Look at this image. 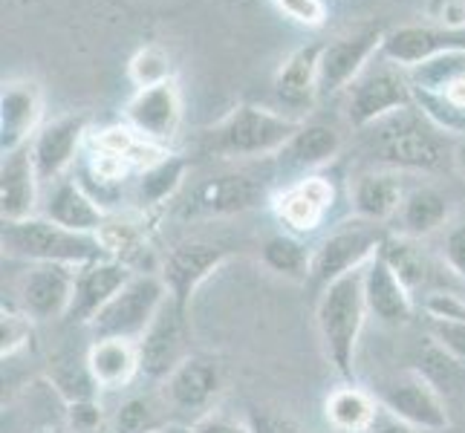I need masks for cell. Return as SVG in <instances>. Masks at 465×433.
<instances>
[{"mask_svg": "<svg viewBox=\"0 0 465 433\" xmlns=\"http://www.w3.org/2000/svg\"><path fill=\"white\" fill-rule=\"evenodd\" d=\"M41 214L64 229L84 234H99L107 226L102 202L75 176H64V180L46 185V194L41 197Z\"/></svg>", "mask_w": 465, "mask_h": 433, "instance_id": "obj_20", "label": "cell"}, {"mask_svg": "<svg viewBox=\"0 0 465 433\" xmlns=\"http://www.w3.org/2000/svg\"><path fill=\"white\" fill-rule=\"evenodd\" d=\"M180 119H183V102L173 82H163V84L139 90L124 110L127 127H131L136 136L148 139L153 144L171 142L176 127H180Z\"/></svg>", "mask_w": 465, "mask_h": 433, "instance_id": "obj_16", "label": "cell"}, {"mask_svg": "<svg viewBox=\"0 0 465 433\" xmlns=\"http://www.w3.org/2000/svg\"><path fill=\"white\" fill-rule=\"evenodd\" d=\"M223 390V373L214 359L188 356L176 370L163 381V405L173 413L203 419L212 413V405Z\"/></svg>", "mask_w": 465, "mask_h": 433, "instance_id": "obj_11", "label": "cell"}, {"mask_svg": "<svg viewBox=\"0 0 465 433\" xmlns=\"http://www.w3.org/2000/svg\"><path fill=\"white\" fill-rule=\"evenodd\" d=\"M428 339L442 347L448 356L465 364V320L454 318H428Z\"/></svg>", "mask_w": 465, "mask_h": 433, "instance_id": "obj_36", "label": "cell"}, {"mask_svg": "<svg viewBox=\"0 0 465 433\" xmlns=\"http://www.w3.org/2000/svg\"><path fill=\"white\" fill-rule=\"evenodd\" d=\"M367 315H371V310H367L364 298V269L350 271V275L332 280L318 292L315 324L321 347H324V356L332 364V370L344 379H350L356 370V352Z\"/></svg>", "mask_w": 465, "mask_h": 433, "instance_id": "obj_2", "label": "cell"}, {"mask_svg": "<svg viewBox=\"0 0 465 433\" xmlns=\"http://www.w3.org/2000/svg\"><path fill=\"white\" fill-rule=\"evenodd\" d=\"M41 205V180L32 162V142L4 153L0 162V214L4 222L35 217Z\"/></svg>", "mask_w": 465, "mask_h": 433, "instance_id": "obj_22", "label": "cell"}, {"mask_svg": "<svg viewBox=\"0 0 465 433\" xmlns=\"http://www.w3.org/2000/svg\"><path fill=\"white\" fill-rule=\"evenodd\" d=\"M188 171V159L168 153L165 159H159L156 165L145 168L139 173L136 182V202L139 208H153L163 205L165 200H171L176 191H180L183 180Z\"/></svg>", "mask_w": 465, "mask_h": 433, "instance_id": "obj_30", "label": "cell"}, {"mask_svg": "<svg viewBox=\"0 0 465 433\" xmlns=\"http://www.w3.org/2000/svg\"><path fill=\"white\" fill-rule=\"evenodd\" d=\"M359 142L371 162L399 173L440 171L454 162L457 144L454 136L442 133L416 104L367 124L364 131H359Z\"/></svg>", "mask_w": 465, "mask_h": 433, "instance_id": "obj_1", "label": "cell"}, {"mask_svg": "<svg viewBox=\"0 0 465 433\" xmlns=\"http://www.w3.org/2000/svg\"><path fill=\"white\" fill-rule=\"evenodd\" d=\"M422 310L428 318H454L465 320V295L460 292H448V289H434L428 292Z\"/></svg>", "mask_w": 465, "mask_h": 433, "instance_id": "obj_37", "label": "cell"}, {"mask_svg": "<svg viewBox=\"0 0 465 433\" xmlns=\"http://www.w3.org/2000/svg\"><path fill=\"white\" fill-rule=\"evenodd\" d=\"M275 4L281 6V12H286L292 21L303 26H321L327 18L324 0H275Z\"/></svg>", "mask_w": 465, "mask_h": 433, "instance_id": "obj_40", "label": "cell"}, {"mask_svg": "<svg viewBox=\"0 0 465 433\" xmlns=\"http://www.w3.org/2000/svg\"><path fill=\"white\" fill-rule=\"evenodd\" d=\"M87 113H67L41 124V131L32 139V162H35L41 185H53L70 176L78 144L87 133Z\"/></svg>", "mask_w": 465, "mask_h": 433, "instance_id": "obj_13", "label": "cell"}, {"mask_svg": "<svg viewBox=\"0 0 465 433\" xmlns=\"http://www.w3.org/2000/svg\"><path fill=\"white\" fill-rule=\"evenodd\" d=\"M87 370L99 390H116L139 373V347L127 339H93L87 349Z\"/></svg>", "mask_w": 465, "mask_h": 433, "instance_id": "obj_26", "label": "cell"}, {"mask_svg": "<svg viewBox=\"0 0 465 433\" xmlns=\"http://www.w3.org/2000/svg\"><path fill=\"white\" fill-rule=\"evenodd\" d=\"M376 410H379V399L361 388H352V384L335 388L324 402L327 422L339 433H364L371 428Z\"/></svg>", "mask_w": 465, "mask_h": 433, "instance_id": "obj_29", "label": "cell"}, {"mask_svg": "<svg viewBox=\"0 0 465 433\" xmlns=\"http://www.w3.org/2000/svg\"><path fill=\"white\" fill-rule=\"evenodd\" d=\"M44 95L35 82H9L0 95V148L18 151L41 131Z\"/></svg>", "mask_w": 465, "mask_h": 433, "instance_id": "obj_23", "label": "cell"}, {"mask_svg": "<svg viewBox=\"0 0 465 433\" xmlns=\"http://www.w3.org/2000/svg\"><path fill=\"white\" fill-rule=\"evenodd\" d=\"M364 298H367V310H371V315L381 327H396V330L405 327L416 310V300L408 283L396 275L381 254H376L364 266Z\"/></svg>", "mask_w": 465, "mask_h": 433, "instance_id": "obj_21", "label": "cell"}, {"mask_svg": "<svg viewBox=\"0 0 465 433\" xmlns=\"http://www.w3.org/2000/svg\"><path fill=\"white\" fill-rule=\"evenodd\" d=\"M156 433H191L188 425H180V422H168L165 428H159Z\"/></svg>", "mask_w": 465, "mask_h": 433, "instance_id": "obj_45", "label": "cell"}, {"mask_svg": "<svg viewBox=\"0 0 465 433\" xmlns=\"http://www.w3.org/2000/svg\"><path fill=\"white\" fill-rule=\"evenodd\" d=\"M165 425H168V419L159 413V408L151 402V399L134 396L116 408L114 419H110V433H156Z\"/></svg>", "mask_w": 465, "mask_h": 433, "instance_id": "obj_33", "label": "cell"}, {"mask_svg": "<svg viewBox=\"0 0 465 433\" xmlns=\"http://www.w3.org/2000/svg\"><path fill=\"white\" fill-rule=\"evenodd\" d=\"M32 433H64V430H58V428H38V430H32Z\"/></svg>", "mask_w": 465, "mask_h": 433, "instance_id": "obj_46", "label": "cell"}, {"mask_svg": "<svg viewBox=\"0 0 465 433\" xmlns=\"http://www.w3.org/2000/svg\"><path fill=\"white\" fill-rule=\"evenodd\" d=\"M136 271L131 266H124L116 258H102L75 269V280H73V300L67 310V320L75 324H93V318L99 315L119 289L131 280Z\"/></svg>", "mask_w": 465, "mask_h": 433, "instance_id": "obj_14", "label": "cell"}, {"mask_svg": "<svg viewBox=\"0 0 465 433\" xmlns=\"http://www.w3.org/2000/svg\"><path fill=\"white\" fill-rule=\"evenodd\" d=\"M364 433H367V430H364Z\"/></svg>", "mask_w": 465, "mask_h": 433, "instance_id": "obj_47", "label": "cell"}, {"mask_svg": "<svg viewBox=\"0 0 465 433\" xmlns=\"http://www.w3.org/2000/svg\"><path fill=\"white\" fill-rule=\"evenodd\" d=\"M335 188L327 176H301L286 191L275 197V214L286 229L295 234H312L324 226L332 208Z\"/></svg>", "mask_w": 465, "mask_h": 433, "instance_id": "obj_17", "label": "cell"}, {"mask_svg": "<svg viewBox=\"0 0 465 433\" xmlns=\"http://www.w3.org/2000/svg\"><path fill=\"white\" fill-rule=\"evenodd\" d=\"M32 339V318L21 310H6L0 318V352L4 359L18 356V352L29 344Z\"/></svg>", "mask_w": 465, "mask_h": 433, "instance_id": "obj_35", "label": "cell"}, {"mask_svg": "<svg viewBox=\"0 0 465 433\" xmlns=\"http://www.w3.org/2000/svg\"><path fill=\"white\" fill-rule=\"evenodd\" d=\"M442 258L448 269L465 283V220H460L457 226L448 229L445 243H442Z\"/></svg>", "mask_w": 465, "mask_h": 433, "instance_id": "obj_39", "label": "cell"}, {"mask_svg": "<svg viewBox=\"0 0 465 433\" xmlns=\"http://www.w3.org/2000/svg\"><path fill=\"white\" fill-rule=\"evenodd\" d=\"M384 234L379 222L371 220H350L341 222L339 229H332L312 251V263H310V283L318 289H327L332 280H339L344 275L356 269H364L371 263L381 243H384Z\"/></svg>", "mask_w": 465, "mask_h": 433, "instance_id": "obj_6", "label": "cell"}, {"mask_svg": "<svg viewBox=\"0 0 465 433\" xmlns=\"http://www.w3.org/2000/svg\"><path fill=\"white\" fill-rule=\"evenodd\" d=\"M379 254L391 263V269L396 271V275L408 283L411 292H416V289H420V286L428 280L430 263H428V258L422 254V249H416V246H413V240H411V237H402V234L384 237V243H381Z\"/></svg>", "mask_w": 465, "mask_h": 433, "instance_id": "obj_32", "label": "cell"}, {"mask_svg": "<svg viewBox=\"0 0 465 433\" xmlns=\"http://www.w3.org/2000/svg\"><path fill=\"white\" fill-rule=\"evenodd\" d=\"M451 50H465V29L411 24V26H399L388 32L381 41L379 55L399 64L402 70H411L416 64H425Z\"/></svg>", "mask_w": 465, "mask_h": 433, "instance_id": "obj_19", "label": "cell"}, {"mask_svg": "<svg viewBox=\"0 0 465 433\" xmlns=\"http://www.w3.org/2000/svg\"><path fill=\"white\" fill-rule=\"evenodd\" d=\"M4 254L12 261H24L32 266L58 263L73 269L110 258L99 234L64 229L44 214L4 222Z\"/></svg>", "mask_w": 465, "mask_h": 433, "instance_id": "obj_3", "label": "cell"}, {"mask_svg": "<svg viewBox=\"0 0 465 433\" xmlns=\"http://www.w3.org/2000/svg\"><path fill=\"white\" fill-rule=\"evenodd\" d=\"M448 212H451V208H448V197L442 191L430 185H420V188H411L405 194L393 222H396V231L402 237L420 240V237L440 231L448 220Z\"/></svg>", "mask_w": 465, "mask_h": 433, "instance_id": "obj_28", "label": "cell"}, {"mask_svg": "<svg viewBox=\"0 0 465 433\" xmlns=\"http://www.w3.org/2000/svg\"><path fill=\"white\" fill-rule=\"evenodd\" d=\"M454 165H457V171L465 176V136L457 139V144H454Z\"/></svg>", "mask_w": 465, "mask_h": 433, "instance_id": "obj_44", "label": "cell"}, {"mask_svg": "<svg viewBox=\"0 0 465 433\" xmlns=\"http://www.w3.org/2000/svg\"><path fill=\"white\" fill-rule=\"evenodd\" d=\"M223 261H226V249H220L214 243H203V240H185V243L173 246L165 254L159 278L165 280L168 295L188 307L191 295L197 292L200 283L212 271L223 266Z\"/></svg>", "mask_w": 465, "mask_h": 433, "instance_id": "obj_18", "label": "cell"}, {"mask_svg": "<svg viewBox=\"0 0 465 433\" xmlns=\"http://www.w3.org/2000/svg\"><path fill=\"white\" fill-rule=\"evenodd\" d=\"M428 15L445 29H465V0H430Z\"/></svg>", "mask_w": 465, "mask_h": 433, "instance_id": "obj_41", "label": "cell"}, {"mask_svg": "<svg viewBox=\"0 0 465 433\" xmlns=\"http://www.w3.org/2000/svg\"><path fill=\"white\" fill-rule=\"evenodd\" d=\"M188 315L185 303L168 300L163 303V310L156 312L151 320V327L145 335L136 341L139 347V373L151 381H165L176 367H180L191 352H188Z\"/></svg>", "mask_w": 465, "mask_h": 433, "instance_id": "obj_8", "label": "cell"}, {"mask_svg": "<svg viewBox=\"0 0 465 433\" xmlns=\"http://www.w3.org/2000/svg\"><path fill=\"white\" fill-rule=\"evenodd\" d=\"M381 29L367 26L327 44L318 61V99L341 93L356 82L371 58L381 50Z\"/></svg>", "mask_w": 465, "mask_h": 433, "instance_id": "obj_12", "label": "cell"}, {"mask_svg": "<svg viewBox=\"0 0 465 433\" xmlns=\"http://www.w3.org/2000/svg\"><path fill=\"white\" fill-rule=\"evenodd\" d=\"M301 119L283 116L275 110L240 104L212 131H205L203 148L220 159H261L278 156L286 142L301 131Z\"/></svg>", "mask_w": 465, "mask_h": 433, "instance_id": "obj_4", "label": "cell"}, {"mask_svg": "<svg viewBox=\"0 0 465 433\" xmlns=\"http://www.w3.org/2000/svg\"><path fill=\"white\" fill-rule=\"evenodd\" d=\"M379 405L396 413L399 419H405L416 430H428L437 433L448 428V408L442 390L437 384H430L420 370H411L391 379L384 388L379 390Z\"/></svg>", "mask_w": 465, "mask_h": 433, "instance_id": "obj_10", "label": "cell"}, {"mask_svg": "<svg viewBox=\"0 0 465 433\" xmlns=\"http://www.w3.org/2000/svg\"><path fill=\"white\" fill-rule=\"evenodd\" d=\"M341 151V133L330 124H301V131L286 142V148L275 156L283 171L307 173L330 165Z\"/></svg>", "mask_w": 465, "mask_h": 433, "instance_id": "obj_25", "label": "cell"}, {"mask_svg": "<svg viewBox=\"0 0 465 433\" xmlns=\"http://www.w3.org/2000/svg\"><path fill=\"white\" fill-rule=\"evenodd\" d=\"M165 300H168L165 280L153 275V271H136L114 295V300L93 318L90 324L93 339L139 341L151 327V320L156 318V312L163 310Z\"/></svg>", "mask_w": 465, "mask_h": 433, "instance_id": "obj_5", "label": "cell"}, {"mask_svg": "<svg viewBox=\"0 0 465 433\" xmlns=\"http://www.w3.org/2000/svg\"><path fill=\"white\" fill-rule=\"evenodd\" d=\"M266 194V182L246 171L208 176L191 188L183 202V217H232L258 208Z\"/></svg>", "mask_w": 465, "mask_h": 433, "instance_id": "obj_9", "label": "cell"}, {"mask_svg": "<svg viewBox=\"0 0 465 433\" xmlns=\"http://www.w3.org/2000/svg\"><path fill=\"white\" fill-rule=\"evenodd\" d=\"M324 46L310 44L295 50L283 61V67L275 75V95L283 107L290 110H307L318 99V61Z\"/></svg>", "mask_w": 465, "mask_h": 433, "instance_id": "obj_27", "label": "cell"}, {"mask_svg": "<svg viewBox=\"0 0 465 433\" xmlns=\"http://www.w3.org/2000/svg\"><path fill=\"white\" fill-rule=\"evenodd\" d=\"M367 433H422V430H416L413 425H408L405 419H399L396 413H391L388 408H381L376 410L373 416V422L371 428H367Z\"/></svg>", "mask_w": 465, "mask_h": 433, "instance_id": "obj_43", "label": "cell"}, {"mask_svg": "<svg viewBox=\"0 0 465 433\" xmlns=\"http://www.w3.org/2000/svg\"><path fill=\"white\" fill-rule=\"evenodd\" d=\"M73 280H75L73 266H58V263L29 266L18 283L21 312H26L32 320L67 318L73 300Z\"/></svg>", "mask_w": 465, "mask_h": 433, "instance_id": "obj_15", "label": "cell"}, {"mask_svg": "<svg viewBox=\"0 0 465 433\" xmlns=\"http://www.w3.org/2000/svg\"><path fill=\"white\" fill-rule=\"evenodd\" d=\"M405 182L399 171H371V173H361L356 185H352V212L361 220H371V222H388L396 217L399 205L405 200Z\"/></svg>", "mask_w": 465, "mask_h": 433, "instance_id": "obj_24", "label": "cell"}, {"mask_svg": "<svg viewBox=\"0 0 465 433\" xmlns=\"http://www.w3.org/2000/svg\"><path fill=\"white\" fill-rule=\"evenodd\" d=\"M191 433H252L246 422H234L229 416H220V413H208L203 419H197L191 425Z\"/></svg>", "mask_w": 465, "mask_h": 433, "instance_id": "obj_42", "label": "cell"}, {"mask_svg": "<svg viewBox=\"0 0 465 433\" xmlns=\"http://www.w3.org/2000/svg\"><path fill=\"white\" fill-rule=\"evenodd\" d=\"M246 425L252 433H307L290 416H283L278 410H261V408L249 410Z\"/></svg>", "mask_w": 465, "mask_h": 433, "instance_id": "obj_38", "label": "cell"}, {"mask_svg": "<svg viewBox=\"0 0 465 433\" xmlns=\"http://www.w3.org/2000/svg\"><path fill=\"white\" fill-rule=\"evenodd\" d=\"M131 78L139 84V90L171 82V58L163 46H145L131 61Z\"/></svg>", "mask_w": 465, "mask_h": 433, "instance_id": "obj_34", "label": "cell"}, {"mask_svg": "<svg viewBox=\"0 0 465 433\" xmlns=\"http://www.w3.org/2000/svg\"><path fill=\"white\" fill-rule=\"evenodd\" d=\"M261 258L272 271H275V275H283L290 280H307L310 278L312 251L292 234L269 237L261 249Z\"/></svg>", "mask_w": 465, "mask_h": 433, "instance_id": "obj_31", "label": "cell"}, {"mask_svg": "<svg viewBox=\"0 0 465 433\" xmlns=\"http://www.w3.org/2000/svg\"><path fill=\"white\" fill-rule=\"evenodd\" d=\"M411 104H413V93H411L408 73L399 64L379 55V61L367 64L361 75L347 87L344 116L356 131H364L367 124H373Z\"/></svg>", "mask_w": 465, "mask_h": 433, "instance_id": "obj_7", "label": "cell"}]
</instances>
